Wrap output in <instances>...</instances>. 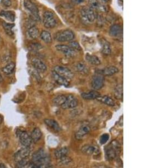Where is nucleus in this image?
<instances>
[{
  "instance_id": "29",
  "label": "nucleus",
  "mask_w": 149,
  "mask_h": 168,
  "mask_svg": "<svg viewBox=\"0 0 149 168\" xmlns=\"http://www.w3.org/2000/svg\"><path fill=\"white\" fill-rule=\"evenodd\" d=\"M40 37L41 40L46 43H50L52 42V35L48 31L43 30V32H41Z\"/></svg>"
},
{
  "instance_id": "31",
  "label": "nucleus",
  "mask_w": 149,
  "mask_h": 168,
  "mask_svg": "<svg viewBox=\"0 0 149 168\" xmlns=\"http://www.w3.org/2000/svg\"><path fill=\"white\" fill-rule=\"evenodd\" d=\"M66 99H67V96L65 95H58L56 98H54V99L53 100V103L55 106H61L63 104V103L65 102Z\"/></svg>"
},
{
  "instance_id": "3",
  "label": "nucleus",
  "mask_w": 149,
  "mask_h": 168,
  "mask_svg": "<svg viewBox=\"0 0 149 168\" xmlns=\"http://www.w3.org/2000/svg\"><path fill=\"white\" fill-rule=\"evenodd\" d=\"M43 22L44 26L46 28L51 29L54 27L57 24V20L54 14L50 11H46L43 14Z\"/></svg>"
},
{
  "instance_id": "32",
  "label": "nucleus",
  "mask_w": 149,
  "mask_h": 168,
  "mask_svg": "<svg viewBox=\"0 0 149 168\" xmlns=\"http://www.w3.org/2000/svg\"><path fill=\"white\" fill-rule=\"evenodd\" d=\"M114 96L117 99L122 100V98H123V87L121 86V85H118L115 88Z\"/></svg>"
},
{
  "instance_id": "37",
  "label": "nucleus",
  "mask_w": 149,
  "mask_h": 168,
  "mask_svg": "<svg viewBox=\"0 0 149 168\" xmlns=\"http://www.w3.org/2000/svg\"><path fill=\"white\" fill-rule=\"evenodd\" d=\"M17 166L18 168H24L25 166H27L29 164V161H27V158L24 159L20 160L18 162H17Z\"/></svg>"
},
{
  "instance_id": "19",
  "label": "nucleus",
  "mask_w": 149,
  "mask_h": 168,
  "mask_svg": "<svg viewBox=\"0 0 149 168\" xmlns=\"http://www.w3.org/2000/svg\"><path fill=\"white\" fill-rule=\"evenodd\" d=\"M44 122L48 127L50 128V129H52V130L56 132H60L61 130L59 125L55 120L52 119H44Z\"/></svg>"
},
{
  "instance_id": "15",
  "label": "nucleus",
  "mask_w": 149,
  "mask_h": 168,
  "mask_svg": "<svg viewBox=\"0 0 149 168\" xmlns=\"http://www.w3.org/2000/svg\"><path fill=\"white\" fill-rule=\"evenodd\" d=\"M117 72H119V69L116 67L109 66L105 68L98 71L97 73L100 74L103 76H112Z\"/></svg>"
},
{
  "instance_id": "38",
  "label": "nucleus",
  "mask_w": 149,
  "mask_h": 168,
  "mask_svg": "<svg viewBox=\"0 0 149 168\" xmlns=\"http://www.w3.org/2000/svg\"><path fill=\"white\" fill-rule=\"evenodd\" d=\"M109 136L107 133L103 134L100 136V142L101 145H104L106 144L107 141H109Z\"/></svg>"
},
{
  "instance_id": "5",
  "label": "nucleus",
  "mask_w": 149,
  "mask_h": 168,
  "mask_svg": "<svg viewBox=\"0 0 149 168\" xmlns=\"http://www.w3.org/2000/svg\"><path fill=\"white\" fill-rule=\"evenodd\" d=\"M74 37V33L72 30L66 29L57 33L55 36V39L58 42H65L72 41Z\"/></svg>"
},
{
  "instance_id": "34",
  "label": "nucleus",
  "mask_w": 149,
  "mask_h": 168,
  "mask_svg": "<svg viewBox=\"0 0 149 168\" xmlns=\"http://www.w3.org/2000/svg\"><path fill=\"white\" fill-rule=\"evenodd\" d=\"M89 4L91 6L90 7H91L92 9L100 10L102 9V6L100 5L98 0H89Z\"/></svg>"
},
{
  "instance_id": "14",
  "label": "nucleus",
  "mask_w": 149,
  "mask_h": 168,
  "mask_svg": "<svg viewBox=\"0 0 149 168\" xmlns=\"http://www.w3.org/2000/svg\"><path fill=\"white\" fill-rule=\"evenodd\" d=\"M32 65L34 69L38 71V72H44L47 70L46 65L41 60L34 58L32 60Z\"/></svg>"
},
{
  "instance_id": "33",
  "label": "nucleus",
  "mask_w": 149,
  "mask_h": 168,
  "mask_svg": "<svg viewBox=\"0 0 149 168\" xmlns=\"http://www.w3.org/2000/svg\"><path fill=\"white\" fill-rule=\"evenodd\" d=\"M76 70L78 72L81 73H87L88 72V70L87 66L83 63H78L76 66Z\"/></svg>"
},
{
  "instance_id": "9",
  "label": "nucleus",
  "mask_w": 149,
  "mask_h": 168,
  "mask_svg": "<svg viewBox=\"0 0 149 168\" xmlns=\"http://www.w3.org/2000/svg\"><path fill=\"white\" fill-rule=\"evenodd\" d=\"M104 76L97 73V75L93 77L92 80V86L93 89L95 90L101 89L104 86Z\"/></svg>"
},
{
  "instance_id": "18",
  "label": "nucleus",
  "mask_w": 149,
  "mask_h": 168,
  "mask_svg": "<svg viewBox=\"0 0 149 168\" xmlns=\"http://www.w3.org/2000/svg\"><path fill=\"white\" fill-rule=\"evenodd\" d=\"M109 34L114 37H118L121 36L123 34V27L120 25L114 24L110 27Z\"/></svg>"
},
{
  "instance_id": "22",
  "label": "nucleus",
  "mask_w": 149,
  "mask_h": 168,
  "mask_svg": "<svg viewBox=\"0 0 149 168\" xmlns=\"http://www.w3.org/2000/svg\"><path fill=\"white\" fill-rule=\"evenodd\" d=\"M96 99L101 103L106 104L107 106H115V103H114V100L108 96H100H100L97 98Z\"/></svg>"
},
{
  "instance_id": "40",
  "label": "nucleus",
  "mask_w": 149,
  "mask_h": 168,
  "mask_svg": "<svg viewBox=\"0 0 149 168\" xmlns=\"http://www.w3.org/2000/svg\"><path fill=\"white\" fill-rule=\"evenodd\" d=\"M32 73H33V76L35 77L37 80H38V81L40 80V77L39 73V72H38V71L36 70L35 69L34 70L32 71Z\"/></svg>"
},
{
  "instance_id": "4",
  "label": "nucleus",
  "mask_w": 149,
  "mask_h": 168,
  "mask_svg": "<svg viewBox=\"0 0 149 168\" xmlns=\"http://www.w3.org/2000/svg\"><path fill=\"white\" fill-rule=\"evenodd\" d=\"M24 5L25 8L30 12L34 20H35L36 21L40 20V17L39 15V10H38V7L36 6L35 3H34L30 0H24Z\"/></svg>"
},
{
  "instance_id": "12",
  "label": "nucleus",
  "mask_w": 149,
  "mask_h": 168,
  "mask_svg": "<svg viewBox=\"0 0 149 168\" xmlns=\"http://www.w3.org/2000/svg\"><path fill=\"white\" fill-rule=\"evenodd\" d=\"M91 131V128L88 125H85L81 126L77 131L75 134V137L78 140H81L84 138V136L87 135Z\"/></svg>"
},
{
  "instance_id": "45",
  "label": "nucleus",
  "mask_w": 149,
  "mask_h": 168,
  "mask_svg": "<svg viewBox=\"0 0 149 168\" xmlns=\"http://www.w3.org/2000/svg\"><path fill=\"white\" fill-rule=\"evenodd\" d=\"M121 2H123V0H120Z\"/></svg>"
},
{
  "instance_id": "28",
  "label": "nucleus",
  "mask_w": 149,
  "mask_h": 168,
  "mask_svg": "<svg viewBox=\"0 0 149 168\" xmlns=\"http://www.w3.org/2000/svg\"><path fill=\"white\" fill-rule=\"evenodd\" d=\"M86 59L88 62L91 63L93 65L98 66L100 65V61L98 58V57L95 56L90 55V54H87Z\"/></svg>"
},
{
  "instance_id": "16",
  "label": "nucleus",
  "mask_w": 149,
  "mask_h": 168,
  "mask_svg": "<svg viewBox=\"0 0 149 168\" xmlns=\"http://www.w3.org/2000/svg\"><path fill=\"white\" fill-rule=\"evenodd\" d=\"M117 146L116 145L112 144L109 147L107 148L105 151L106 158L107 160H112L116 156Z\"/></svg>"
},
{
  "instance_id": "36",
  "label": "nucleus",
  "mask_w": 149,
  "mask_h": 168,
  "mask_svg": "<svg viewBox=\"0 0 149 168\" xmlns=\"http://www.w3.org/2000/svg\"><path fill=\"white\" fill-rule=\"evenodd\" d=\"M69 47H71L72 49L74 50L75 51H81V47L79 44L78 42H72L69 43Z\"/></svg>"
},
{
  "instance_id": "27",
  "label": "nucleus",
  "mask_w": 149,
  "mask_h": 168,
  "mask_svg": "<svg viewBox=\"0 0 149 168\" xmlns=\"http://www.w3.org/2000/svg\"><path fill=\"white\" fill-rule=\"evenodd\" d=\"M27 35L29 38L32 39H35L37 38L39 34V31L36 27H30L27 32Z\"/></svg>"
},
{
  "instance_id": "17",
  "label": "nucleus",
  "mask_w": 149,
  "mask_h": 168,
  "mask_svg": "<svg viewBox=\"0 0 149 168\" xmlns=\"http://www.w3.org/2000/svg\"><path fill=\"white\" fill-rule=\"evenodd\" d=\"M52 76L55 82H56L57 84L65 87H68L69 86V82H68V80L58 75L57 72H55L54 71L52 72Z\"/></svg>"
},
{
  "instance_id": "41",
  "label": "nucleus",
  "mask_w": 149,
  "mask_h": 168,
  "mask_svg": "<svg viewBox=\"0 0 149 168\" xmlns=\"http://www.w3.org/2000/svg\"><path fill=\"white\" fill-rule=\"evenodd\" d=\"M72 1L76 4H79L84 2V0H72Z\"/></svg>"
},
{
  "instance_id": "2",
  "label": "nucleus",
  "mask_w": 149,
  "mask_h": 168,
  "mask_svg": "<svg viewBox=\"0 0 149 168\" xmlns=\"http://www.w3.org/2000/svg\"><path fill=\"white\" fill-rule=\"evenodd\" d=\"M81 17L83 22L86 23H92L95 19V14L93 9L85 6L82 7L81 10Z\"/></svg>"
},
{
  "instance_id": "20",
  "label": "nucleus",
  "mask_w": 149,
  "mask_h": 168,
  "mask_svg": "<svg viewBox=\"0 0 149 168\" xmlns=\"http://www.w3.org/2000/svg\"><path fill=\"white\" fill-rule=\"evenodd\" d=\"M100 93L95 90L81 93V96L84 100H93L100 96Z\"/></svg>"
},
{
  "instance_id": "1",
  "label": "nucleus",
  "mask_w": 149,
  "mask_h": 168,
  "mask_svg": "<svg viewBox=\"0 0 149 168\" xmlns=\"http://www.w3.org/2000/svg\"><path fill=\"white\" fill-rule=\"evenodd\" d=\"M29 166L31 168H49L51 167L49 155L43 149H39L33 155L32 162Z\"/></svg>"
},
{
  "instance_id": "26",
  "label": "nucleus",
  "mask_w": 149,
  "mask_h": 168,
  "mask_svg": "<svg viewBox=\"0 0 149 168\" xmlns=\"http://www.w3.org/2000/svg\"><path fill=\"white\" fill-rule=\"evenodd\" d=\"M3 27L5 30V33L9 35V36H12L14 35V32L12 29L14 28L15 25L14 24H11V23H7L6 22H3L2 23Z\"/></svg>"
},
{
  "instance_id": "10",
  "label": "nucleus",
  "mask_w": 149,
  "mask_h": 168,
  "mask_svg": "<svg viewBox=\"0 0 149 168\" xmlns=\"http://www.w3.org/2000/svg\"><path fill=\"white\" fill-rule=\"evenodd\" d=\"M17 136L22 145L26 147H29L30 146L33 141L30 136L29 135L26 131H20Z\"/></svg>"
},
{
  "instance_id": "11",
  "label": "nucleus",
  "mask_w": 149,
  "mask_h": 168,
  "mask_svg": "<svg viewBox=\"0 0 149 168\" xmlns=\"http://www.w3.org/2000/svg\"><path fill=\"white\" fill-rule=\"evenodd\" d=\"M78 101L74 96L69 95L67 96V99L65 100V102L63 103L61 107L62 108L64 109L74 108L78 106Z\"/></svg>"
},
{
  "instance_id": "24",
  "label": "nucleus",
  "mask_w": 149,
  "mask_h": 168,
  "mask_svg": "<svg viewBox=\"0 0 149 168\" xmlns=\"http://www.w3.org/2000/svg\"><path fill=\"white\" fill-rule=\"evenodd\" d=\"M101 47H102V52L103 54L109 56L111 53V49L110 44L105 39L101 41Z\"/></svg>"
},
{
  "instance_id": "35",
  "label": "nucleus",
  "mask_w": 149,
  "mask_h": 168,
  "mask_svg": "<svg viewBox=\"0 0 149 168\" xmlns=\"http://www.w3.org/2000/svg\"><path fill=\"white\" fill-rule=\"evenodd\" d=\"M59 160V162L62 164L63 165H68L70 163L72 162V160L71 159V158L69 157H68L67 156H65L64 157L60 158Z\"/></svg>"
},
{
  "instance_id": "30",
  "label": "nucleus",
  "mask_w": 149,
  "mask_h": 168,
  "mask_svg": "<svg viewBox=\"0 0 149 168\" xmlns=\"http://www.w3.org/2000/svg\"><path fill=\"white\" fill-rule=\"evenodd\" d=\"M15 68V63L14 62H11L3 68L2 71L6 75H10L14 72Z\"/></svg>"
},
{
  "instance_id": "8",
  "label": "nucleus",
  "mask_w": 149,
  "mask_h": 168,
  "mask_svg": "<svg viewBox=\"0 0 149 168\" xmlns=\"http://www.w3.org/2000/svg\"><path fill=\"white\" fill-rule=\"evenodd\" d=\"M57 51L62 52L65 56L68 58L75 57L77 54V52L72 49L71 47L66 45L59 44L55 47Z\"/></svg>"
},
{
  "instance_id": "39",
  "label": "nucleus",
  "mask_w": 149,
  "mask_h": 168,
  "mask_svg": "<svg viewBox=\"0 0 149 168\" xmlns=\"http://www.w3.org/2000/svg\"><path fill=\"white\" fill-rule=\"evenodd\" d=\"M1 4L5 7H8L11 6L12 2L11 0H1Z\"/></svg>"
},
{
  "instance_id": "23",
  "label": "nucleus",
  "mask_w": 149,
  "mask_h": 168,
  "mask_svg": "<svg viewBox=\"0 0 149 168\" xmlns=\"http://www.w3.org/2000/svg\"><path fill=\"white\" fill-rule=\"evenodd\" d=\"M42 132L39 128H35L34 129L32 133L31 134V138L33 142L34 143H36L38 141L40 140L42 137Z\"/></svg>"
},
{
  "instance_id": "7",
  "label": "nucleus",
  "mask_w": 149,
  "mask_h": 168,
  "mask_svg": "<svg viewBox=\"0 0 149 168\" xmlns=\"http://www.w3.org/2000/svg\"><path fill=\"white\" fill-rule=\"evenodd\" d=\"M81 151L88 156H97L100 154V151L98 147L93 145H86L81 147Z\"/></svg>"
},
{
  "instance_id": "44",
  "label": "nucleus",
  "mask_w": 149,
  "mask_h": 168,
  "mask_svg": "<svg viewBox=\"0 0 149 168\" xmlns=\"http://www.w3.org/2000/svg\"><path fill=\"white\" fill-rule=\"evenodd\" d=\"M3 118L1 116V115H0V125L1 124V123L2 122Z\"/></svg>"
},
{
  "instance_id": "42",
  "label": "nucleus",
  "mask_w": 149,
  "mask_h": 168,
  "mask_svg": "<svg viewBox=\"0 0 149 168\" xmlns=\"http://www.w3.org/2000/svg\"><path fill=\"white\" fill-rule=\"evenodd\" d=\"M100 2L102 3H106L109 2V1L110 0H100Z\"/></svg>"
},
{
  "instance_id": "13",
  "label": "nucleus",
  "mask_w": 149,
  "mask_h": 168,
  "mask_svg": "<svg viewBox=\"0 0 149 168\" xmlns=\"http://www.w3.org/2000/svg\"><path fill=\"white\" fill-rule=\"evenodd\" d=\"M30 150L29 147H25L22 149L20 150L19 151L17 152L15 155V160L18 162L20 160L27 158L30 155Z\"/></svg>"
},
{
  "instance_id": "6",
  "label": "nucleus",
  "mask_w": 149,
  "mask_h": 168,
  "mask_svg": "<svg viewBox=\"0 0 149 168\" xmlns=\"http://www.w3.org/2000/svg\"><path fill=\"white\" fill-rule=\"evenodd\" d=\"M54 71L58 75L67 79L68 81L69 80L73 79L74 76L73 72H72L69 68L61 66H56L54 68Z\"/></svg>"
},
{
  "instance_id": "21",
  "label": "nucleus",
  "mask_w": 149,
  "mask_h": 168,
  "mask_svg": "<svg viewBox=\"0 0 149 168\" xmlns=\"http://www.w3.org/2000/svg\"><path fill=\"white\" fill-rule=\"evenodd\" d=\"M0 16L10 22H14L15 19V14L14 11L2 10L0 12Z\"/></svg>"
},
{
  "instance_id": "25",
  "label": "nucleus",
  "mask_w": 149,
  "mask_h": 168,
  "mask_svg": "<svg viewBox=\"0 0 149 168\" xmlns=\"http://www.w3.org/2000/svg\"><path fill=\"white\" fill-rule=\"evenodd\" d=\"M69 152V150L66 147H61L59 149H58L55 151L54 155L57 159H59L62 157L67 156Z\"/></svg>"
},
{
  "instance_id": "43",
  "label": "nucleus",
  "mask_w": 149,
  "mask_h": 168,
  "mask_svg": "<svg viewBox=\"0 0 149 168\" xmlns=\"http://www.w3.org/2000/svg\"><path fill=\"white\" fill-rule=\"evenodd\" d=\"M2 75H1V71H0V82H2Z\"/></svg>"
}]
</instances>
